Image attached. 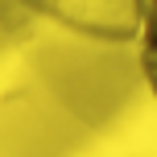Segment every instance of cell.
Wrapping results in <instances>:
<instances>
[{
	"instance_id": "cell-1",
	"label": "cell",
	"mask_w": 157,
	"mask_h": 157,
	"mask_svg": "<svg viewBox=\"0 0 157 157\" xmlns=\"http://www.w3.org/2000/svg\"><path fill=\"white\" fill-rule=\"evenodd\" d=\"M141 71H145V83L157 99V13L145 21V33H141Z\"/></svg>"
}]
</instances>
